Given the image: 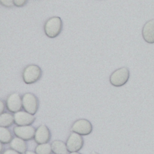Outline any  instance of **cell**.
Wrapping results in <instances>:
<instances>
[{
  "label": "cell",
  "instance_id": "obj_16",
  "mask_svg": "<svg viewBox=\"0 0 154 154\" xmlns=\"http://www.w3.org/2000/svg\"><path fill=\"white\" fill-rule=\"evenodd\" d=\"M52 152L51 144L49 143L38 144L35 149V152L37 154H51Z\"/></svg>",
  "mask_w": 154,
  "mask_h": 154
},
{
  "label": "cell",
  "instance_id": "obj_22",
  "mask_svg": "<svg viewBox=\"0 0 154 154\" xmlns=\"http://www.w3.org/2000/svg\"><path fill=\"white\" fill-rule=\"evenodd\" d=\"M0 152L2 153V143H0Z\"/></svg>",
  "mask_w": 154,
  "mask_h": 154
},
{
  "label": "cell",
  "instance_id": "obj_9",
  "mask_svg": "<svg viewBox=\"0 0 154 154\" xmlns=\"http://www.w3.org/2000/svg\"><path fill=\"white\" fill-rule=\"evenodd\" d=\"M51 137V134L49 129L45 125H41L35 131L34 140L38 144L48 143Z\"/></svg>",
  "mask_w": 154,
  "mask_h": 154
},
{
  "label": "cell",
  "instance_id": "obj_2",
  "mask_svg": "<svg viewBox=\"0 0 154 154\" xmlns=\"http://www.w3.org/2000/svg\"><path fill=\"white\" fill-rule=\"evenodd\" d=\"M42 70L40 66L36 64L26 66L22 72V79L26 84H32L37 82L42 77Z\"/></svg>",
  "mask_w": 154,
  "mask_h": 154
},
{
  "label": "cell",
  "instance_id": "obj_23",
  "mask_svg": "<svg viewBox=\"0 0 154 154\" xmlns=\"http://www.w3.org/2000/svg\"><path fill=\"white\" fill-rule=\"evenodd\" d=\"M70 154H81L80 153H78V152H71Z\"/></svg>",
  "mask_w": 154,
  "mask_h": 154
},
{
  "label": "cell",
  "instance_id": "obj_17",
  "mask_svg": "<svg viewBox=\"0 0 154 154\" xmlns=\"http://www.w3.org/2000/svg\"><path fill=\"white\" fill-rule=\"evenodd\" d=\"M1 4L5 7L11 8L14 5V0H0Z\"/></svg>",
  "mask_w": 154,
  "mask_h": 154
},
{
  "label": "cell",
  "instance_id": "obj_14",
  "mask_svg": "<svg viewBox=\"0 0 154 154\" xmlns=\"http://www.w3.org/2000/svg\"><path fill=\"white\" fill-rule=\"evenodd\" d=\"M14 122V116L10 113L4 112L0 115V126L8 128Z\"/></svg>",
  "mask_w": 154,
  "mask_h": 154
},
{
  "label": "cell",
  "instance_id": "obj_4",
  "mask_svg": "<svg viewBox=\"0 0 154 154\" xmlns=\"http://www.w3.org/2000/svg\"><path fill=\"white\" fill-rule=\"evenodd\" d=\"M22 99L24 110L32 115H34L37 112L39 105L37 96L33 93H26L22 96Z\"/></svg>",
  "mask_w": 154,
  "mask_h": 154
},
{
  "label": "cell",
  "instance_id": "obj_5",
  "mask_svg": "<svg viewBox=\"0 0 154 154\" xmlns=\"http://www.w3.org/2000/svg\"><path fill=\"white\" fill-rule=\"evenodd\" d=\"M71 130L81 135H88L93 131V126L91 122L85 119L76 120L72 125Z\"/></svg>",
  "mask_w": 154,
  "mask_h": 154
},
{
  "label": "cell",
  "instance_id": "obj_13",
  "mask_svg": "<svg viewBox=\"0 0 154 154\" xmlns=\"http://www.w3.org/2000/svg\"><path fill=\"white\" fill-rule=\"evenodd\" d=\"M51 147L55 154H67L68 150L66 144L61 140H55L52 142Z\"/></svg>",
  "mask_w": 154,
  "mask_h": 154
},
{
  "label": "cell",
  "instance_id": "obj_18",
  "mask_svg": "<svg viewBox=\"0 0 154 154\" xmlns=\"http://www.w3.org/2000/svg\"><path fill=\"white\" fill-rule=\"evenodd\" d=\"M28 0H14V4L16 7H22L26 5Z\"/></svg>",
  "mask_w": 154,
  "mask_h": 154
},
{
  "label": "cell",
  "instance_id": "obj_8",
  "mask_svg": "<svg viewBox=\"0 0 154 154\" xmlns=\"http://www.w3.org/2000/svg\"><path fill=\"white\" fill-rule=\"evenodd\" d=\"M6 106L7 109L12 113L20 111L22 107H23L22 99L20 94L17 93H13L10 94L6 100Z\"/></svg>",
  "mask_w": 154,
  "mask_h": 154
},
{
  "label": "cell",
  "instance_id": "obj_6",
  "mask_svg": "<svg viewBox=\"0 0 154 154\" xmlns=\"http://www.w3.org/2000/svg\"><path fill=\"white\" fill-rule=\"evenodd\" d=\"M66 144L69 152H78L82 148L84 140L82 135L73 132L70 134Z\"/></svg>",
  "mask_w": 154,
  "mask_h": 154
},
{
  "label": "cell",
  "instance_id": "obj_12",
  "mask_svg": "<svg viewBox=\"0 0 154 154\" xmlns=\"http://www.w3.org/2000/svg\"><path fill=\"white\" fill-rule=\"evenodd\" d=\"M10 146L12 149L17 151L20 154H23L27 151V145L25 140L19 137L13 138L10 143Z\"/></svg>",
  "mask_w": 154,
  "mask_h": 154
},
{
  "label": "cell",
  "instance_id": "obj_21",
  "mask_svg": "<svg viewBox=\"0 0 154 154\" xmlns=\"http://www.w3.org/2000/svg\"><path fill=\"white\" fill-rule=\"evenodd\" d=\"M25 154H37L35 152H34L32 151H31V150H28L26 151Z\"/></svg>",
  "mask_w": 154,
  "mask_h": 154
},
{
  "label": "cell",
  "instance_id": "obj_10",
  "mask_svg": "<svg viewBox=\"0 0 154 154\" xmlns=\"http://www.w3.org/2000/svg\"><path fill=\"white\" fill-rule=\"evenodd\" d=\"M14 123L18 126H28L32 125L35 117L34 115L28 113L26 111H18L14 114Z\"/></svg>",
  "mask_w": 154,
  "mask_h": 154
},
{
  "label": "cell",
  "instance_id": "obj_20",
  "mask_svg": "<svg viewBox=\"0 0 154 154\" xmlns=\"http://www.w3.org/2000/svg\"><path fill=\"white\" fill-rule=\"evenodd\" d=\"M5 109V105L2 100L0 101V114H2Z\"/></svg>",
  "mask_w": 154,
  "mask_h": 154
},
{
  "label": "cell",
  "instance_id": "obj_7",
  "mask_svg": "<svg viewBox=\"0 0 154 154\" xmlns=\"http://www.w3.org/2000/svg\"><path fill=\"white\" fill-rule=\"evenodd\" d=\"M36 129L32 126H17L13 128L14 135L25 141L34 138Z\"/></svg>",
  "mask_w": 154,
  "mask_h": 154
},
{
  "label": "cell",
  "instance_id": "obj_1",
  "mask_svg": "<svg viewBox=\"0 0 154 154\" xmlns=\"http://www.w3.org/2000/svg\"><path fill=\"white\" fill-rule=\"evenodd\" d=\"M63 21L60 17L53 16L46 20L44 24V32L51 38L57 37L63 29Z\"/></svg>",
  "mask_w": 154,
  "mask_h": 154
},
{
  "label": "cell",
  "instance_id": "obj_19",
  "mask_svg": "<svg viewBox=\"0 0 154 154\" xmlns=\"http://www.w3.org/2000/svg\"><path fill=\"white\" fill-rule=\"evenodd\" d=\"M2 154H20V153L13 149H7L5 150L4 152H2Z\"/></svg>",
  "mask_w": 154,
  "mask_h": 154
},
{
  "label": "cell",
  "instance_id": "obj_3",
  "mask_svg": "<svg viewBox=\"0 0 154 154\" xmlns=\"http://www.w3.org/2000/svg\"><path fill=\"white\" fill-rule=\"evenodd\" d=\"M129 76L130 72L129 69L126 67H120L111 73L109 77V82L114 87H122L127 83Z\"/></svg>",
  "mask_w": 154,
  "mask_h": 154
},
{
  "label": "cell",
  "instance_id": "obj_24",
  "mask_svg": "<svg viewBox=\"0 0 154 154\" xmlns=\"http://www.w3.org/2000/svg\"><path fill=\"white\" fill-rule=\"evenodd\" d=\"M90 154H99V153H97L96 152H94V151H93V152H91V153H90Z\"/></svg>",
  "mask_w": 154,
  "mask_h": 154
},
{
  "label": "cell",
  "instance_id": "obj_15",
  "mask_svg": "<svg viewBox=\"0 0 154 154\" xmlns=\"http://www.w3.org/2000/svg\"><path fill=\"white\" fill-rule=\"evenodd\" d=\"M13 140V136L11 132L4 127H0V141L2 144L10 143Z\"/></svg>",
  "mask_w": 154,
  "mask_h": 154
},
{
  "label": "cell",
  "instance_id": "obj_11",
  "mask_svg": "<svg viewBox=\"0 0 154 154\" xmlns=\"http://www.w3.org/2000/svg\"><path fill=\"white\" fill-rule=\"evenodd\" d=\"M142 36L146 42L154 43V19L148 20L142 28Z\"/></svg>",
  "mask_w": 154,
  "mask_h": 154
}]
</instances>
